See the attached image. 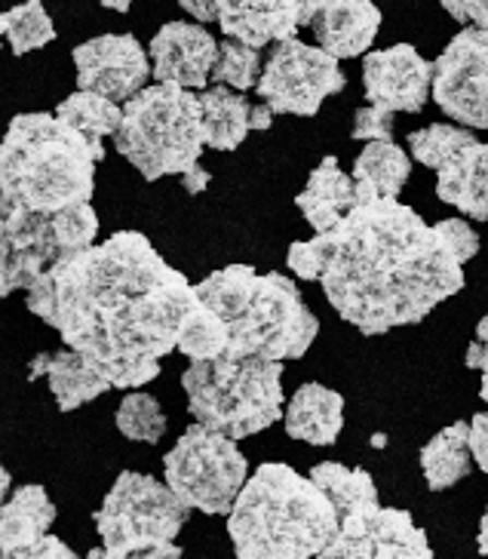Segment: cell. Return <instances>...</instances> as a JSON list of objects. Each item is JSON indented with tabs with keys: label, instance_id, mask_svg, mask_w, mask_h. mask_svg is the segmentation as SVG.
<instances>
[{
	"label": "cell",
	"instance_id": "cell-19",
	"mask_svg": "<svg viewBox=\"0 0 488 559\" xmlns=\"http://www.w3.org/2000/svg\"><path fill=\"white\" fill-rule=\"evenodd\" d=\"M310 28L317 44L338 62L357 59L372 50L381 32V10L372 0H325Z\"/></svg>",
	"mask_w": 488,
	"mask_h": 559
},
{
	"label": "cell",
	"instance_id": "cell-25",
	"mask_svg": "<svg viewBox=\"0 0 488 559\" xmlns=\"http://www.w3.org/2000/svg\"><path fill=\"white\" fill-rule=\"evenodd\" d=\"M200 108H203V132H206V148L237 151L243 139L252 132V105L230 93L228 86H212L200 93Z\"/></svg>",
	"mask_w": 488,
	"mask_h": 559
},
{
	"label": "cell",
	"instance_id": "cell-41",
	"mask_svg": "<svg viewBox=\"0 0 488 559\" xmlns=\"http://www.w3.org/2000/svg\"><path fill=\"white\" fill-rule=\"evenodd\" d=\"M105 10H117V13H130L132 0H102Z\"/></svg>",
	"mask_w": 488,
	"mask_h": 559
},
{
	"label": "cell",
	"instance_id": "cell-11",
	"mask_svg": "<svg viewBox=\"0 0 488 559\" xmlns=\"http://www.w3.org/2000/svg\"><path fill=\"white\" fill-rule=\"evenodd\" d=\"M412 157L437 173V198L473 222H488V142L455 123L408 132Z\"/></svg>",
	"mask_w": 488,
	"mask_h": 559
},
{
	"label": "cell",
	"instance_id": "cell-35",
	"mask_svg": "<svg viewBox=\"0 0 488 559\" xmlns=\"http://www.w3.org/2000/svg\"><path fill=\"white\" fill-rule=\"evenodd\" d=\"M86 559H181V547L176 542L151 544L139 550H108V547H93Z\"/></svg>",
	"mask_w": 488,
	"mask_h": 559
},
{
	"label": "cell",
	"instance_id": "cell-37",
	"mask_svg": "<svg viewBox=\"0 0 488 559\" xmlns=\"http://www.w3.org/2000/svg\"><path fill=\"white\" fill-rule=\"evenodd\" d=\"M440 3L442 10L455 22H461L464 28L473 25V28L488 32V0H440Z\"/></svg>",
	"mask_w": 488,
	"mask_h": 559
},
{
	"label": "cell",
	"instance_id": "cell-27",
	"mask_svg": "<svg viewBox=\"0 0 488 559\" xmlns=\"http://www.w3.org/2000/svg\"><path fill=\"white\" fill-rule=\"evenodd\" d=\"M308 477L329 495V501L338 510V520L359 508L378 504L374 479L362 467H344L338 461H323V464L310 467Z\"/></svg>",
	"mask_w": 488,
	"mask_h": 559
},
{
	"label": "cell",
	"instance_id": "cell-40",
	"mask_svg": "<svg viewBox=\"0 0 488 559\" xmlns=\"http://www.w3.org/2000/svg\"><path fill=\"white\" fill-rule=\"evenodd\" d=\"M476 547H479V554L488 557V508L483 513V520H479V535H476Z\"/></svg>",
	"mask_w": 488,
	"mask_h": 559
},
{
	"label": "cell",
	"instance_id": "cell-17",
	"mask_svg": "<svg viewBox=\"0 0 488 559\" xmlns=\"http://www.w3.org/2000/svg\"><path fill=\"white\" fill-rule=\"evenodd\" d=\"M362 90L369 105L418 115L433 90V66L412 44H393L388 50L366 52Z\"/></svg>",
	"mask_w": 488,
	"mask_h": 559
},
{
	"label": "cell",
	"instance_id": "cell-5",
	"mask_svg": "<svg viewBox=\"0 0 488 559\" xmlns=\"http://www.w3.org/2000/svg\"><path fill=\"white\" fill-rule=\"evenodd\" d=\"M197 298L222 317L228 350L222 357L301 360L317 342L313 317L298 283L283 274H259L249 264H228L194 286Z\"/></svg>",
	"mask_w": 488,
	"mask_h": 559
},
{
	"label": "cell",
	"instance_id": "cell-21",
	"mask_svg": "<svg viewBox=\"0 0 488 559\" xmlns=\"http://www.w3.org/2000/svg\"><path fill=\"white\" fill-rule=\"evenodd\" d=\"M357 181L354 176H347L338 157H323V164L310 173L308 188L295 198V206L301 210V215L308 218V225L317 234L338 228L344 222V215L357 206Z\"/></svg>",
	"mask_w": 488,
	"mask_h": 559
},
{
	"label": "cell",
	"instance_id": "cell-6",
	"mask_svg": "<svg viewBox=\"0 0 488 559\" xmlns=\"http://www.w3.org/2000/svg\"><path fill=\"white\" fill-rule=\"evenodd\" d=\"M115 148L145 176V181L188 176L200 166L206 148L200 96L179 83L145 86L123 105Z\"/></svg>",
	"mask_w": 488,
	"mask_h": 559
},
{
	"label": "cell",
	"instance_id": "cell-4",
	"mask_svg": "<svg viewBox=\"0 0 488 559\" xmlns=\"http://www.w3.org/2000/svg\"><path fill=\"white\" fill-rule=\"evenodd\" d=\"M338 532V510L310 477L267 461L228 513L237 559H317Z\"/></svg>",
	"mask_w": 488,
	"mask_h": 559
},
{
	"label": "cell",
	"instance_id": "cell-32",
	"mask_svg": "<svg viewBox=\"0 0 488 559\" xmlns=\"http://www.w3.org/2000/svg\"><path fill=\"white\" fill-rule=\"evenodd\" d=\"M117 428L135 443H160L166 433V415L151 394H127L117 409Z\"/></svg>",
	"mask_w": 488,
	"mask_h": 559
},
{
	"label": "cell",
	"instance_id": "cell-42",
	"mask_svg": "<svg viewBox=\"0 0 488 559\" xmlns=\"http://www.w3.org/2000/svg\"><path fill=\"white\" fill-rule=\"evenodd\" d=\"M10 483H13V477H10V471L0 464V504H3V498H7V492H10Z\"/></svg>",
	"mask_w": 488,
	"mask_h": 559
},
{
	"label": "cell",
	"instance_id": "cell-15",
	"mask_svg": "<svg viewBox=\"0 0 488 559\" xmlns=\"http://www.w3.org/2000/svg\"><path fill=\"white\" fill-rule=\"evenodd\" d=\"M317 559H433V550L408 510L372 504L342 516Z\"/></svg>",
	"mask_w": 488,
	"mask_h": 559
},
{
	"label": "cell",
	"instance_id": "cell-43",
	"mask_svg": "<svg viewBox=\"0 0 488 559\" xmlns=\"http://www.w3.org/2000/svg\"><path fill=\"white\" fill-rule=\"evenodd\" d=\"M476 342H488V313L479 320V326H476Z\"/></svg>",
	"mask_w": 488,
	"mask_h": 559
},
{
	"label": "cell",
	"instance_id": "cell-30",
	"mask_svg": "<svg viewBox=\"0 0 488 559\" xmlns=\"http://www.w3.org/2000/svg\"><path fill=\"white\" fill-rule=\"evenodd\" d=\"M3 37L10 40V47L16 56L40 50L56 40V25L49 19L44 0H25L13 10L3 13Z\"/></svg>",
	"mask_w": 488,
	"mask_h": 559
},
{
	"label": "cell",
	"instance_id": "cell-10",
	"mask_svg": "<svg viewBox=\"0 0 488 559\" xmlns=\"http://www.w3.org/2000/svg\"><path fill=\"white\" fill-rule=\"evenodd\" d=\"M191 508L166 483L147 474L123 471L102 508L93 513L102 547L108 550H139L151 544L176 542Z\"/></svg>",
	"mask_w": 488,
	"mask_h": 559
},
{
	"label": "cell",
	"instance_id": "cell-8",
	"mask_svg": "<svg viewBox=\"0 0 488 559\" xmlns=\"http://www.w3.org/2000/svg\"><path fill=\"white\" fill-rule=\"evenodd\" d=\"M98 215L90 203L56 215L0 213V298L32 289L52 264L96 243Z\"/></svg>",
	"mask_w": 488,
	"mask_h": 559
},
{
	"label": "cell",
	"instance_id": "cell-16",
	"mask_svg": "<svg viewBox=\"0 0 488 559\" xmlns=\"http://www.w3.org/2000/svg\"><path fill=\"white\" fill-rule=\"evenodd\" d=\"M81 90L105 99L130 102L151 78V56L132 34H102L74 47Z\"/></svg>",
	"mask_w": 488,
	"mask_h": 559
},
{
	"label": "cell",
	"instance_id": "cell-13",
	"mask_svg": "<svg viewBox=\"0 0 488 559\" xmlns=\"http://www.w3.org/2000/svg\"><path fill=\"white\" fill-rule=\"evenodd\" d=\"M430 99L467 130H488V32L467 25L433 62Z\"/></svg>",
	"mask_w": 488,
	"mask_h": 559
},
{
	"label": "cell",
	"instance_id": "cell-28",
	"mask_svg": "<svg viewBox=\"0 0 488 559\" xmlns=\"http://www.w3.org/2000/svg\"><path fill=\"white\" fill-rule=\"evenodd\" d=\"M56 117L83 132L86 139L102 142L105 135H117L120 123H123V108H120V102L105 99V96L90 93V90H78L66 102H59Z\"/></svg>",
	"mask_w": 488,
	"mask_h": 559
},
{
	"label": "cell",
	"instance_id": "cell-1",
	"mask_svg": "<svg viewBox=\"0 0 488 559\" xmlns=\"http://www.w3.org/2000/svg\"><path fill=\"white\" fill-rule=\"evenodd\" d=\"M357 194L338 228L293 243L286 264L298 280L320 283L329 305L362 335L421 323L464 289L479 234L464 218L427 225L400 200Z\"/></svg>",
	"mask_w": 488,
	"mask_h": 559
},
{
	"label": "cell",
	"instance_id": "cell-39",
	"mask_svg": "<svg viewBox=\"0 0 488 559\" xmlns=\"http://www.w3.org/2000/svg\"><path fill=\"white\" fill-rule=\"evenodd\" d=\"M249 120H252V132L271 130V123H274V111H271L267 105H252V115H249Z\"/></svg>",
	"mask_w": 488,
	"mask_h": 559
},
{
	"label": "cell",
	"instance_id": "cell-9",
	"mask_svg": "<svg viewBox=\"0 0 488 559\" xmlns=\"http://www.w3.org/2000/svg\"><path fill=\"white\" fill-rule=\"evenodd\" d=\"M163 474L181 504L222 516L230 513L237 495L243 492L249 461L237 449V440L203 425H191L172 445V452H166Z\"/></svg>",
	"mask_w": 488,
	"mask_h": 559
},
{
	"label": "cell",
	"instance_id": "cell-24",
	"mask_svg": "<svg viewBox=\"0 0 488 559\" xmlns=\"http://www.w3.org/2000/svg\"><path fill=\"white\" fill-rule=\"evenodd\" d=\"M471 421H455L452 428L440 430L421 449V471L430 492H445L471 477Z\"/></svg>",
	"mask_w": 488,
	"mask_h": 559
},
{
	"label": "cell",
	"instance_id": "cell-23",
	"mask_svg": "<svg viewBox=\"0 0 488 559\" xmlns=\"http://www.w3.org/2000/svg\"><path fill=\"white\" fill-rule=\"evenodd\" d=\"M56 523V504L49 501L44 486H22L10 501L0 504V554L40 542Z\"/></svg>",
	"mask_w": 488,
	"mask_h": 559
},
{
	"label": "cell",
	"instance_id": "cell-3",
	"mask_svg": "<svg viewBox=\"0 0 488 559\" xmlns=\"http://www.w3.org/2000/svg\"><path fill=\"white\" fill-rule=\"evenodd\" d=\"M105 142H93L56 115H19L0 142V213L56 215L96 191Z\"/></svg>",
	"mask_w": 488,
	"mask_h": 559
},
{
	"label": "cell",
	"instance_id": "cell-18",
	"mask_svg": "<svg viewBox=\"0 0 488 559\" xmlns=\"http://www.w3.org/2000/svg\"><path fill=\"white\" fill-rule=\"evenodd\" d=\"M151 74L157 83L206 90L218 59V40L194 22H166L147 44Z\"/></svg>",
	"mask_w": 488,
	"mask_h": 559
},
{
	"label": "cell",
	"instance_id": "cell-12",
	"mask_svg": "<svg viewBox=\"0 0 488 559\" xmlns=\"http://www.w3.org/2000/svg\"><path fill=\"white\" fill-rule=\"evenodd\" d=\"M344 83L335 56L289 37L267 56L255 93L274 115L313 117L329 96L342 93Z\"/></svg>",
	"mask_w": 488,
	"mask_h": 559
},
{
	"label": "cell",
	"instance_id": "cell-2",
	"mask_svg": "<svg viewBox=\"0 0 488 559\" xmlns=\"http://www.w3.org/2000/svg\"><path fill=\"white\" fill-rule=\"evenodd\" d=\"M25 305L111 388L130 391L157 379L163 357L179 350L197 289L163 262L145 234L117 230L105 243L52 264L34 280Z\"/></svg>",
	"mask_w": 488,
	"mask_h": 559
},
{
	"label": "cell",
	"instance_id": "cell-44",
	"mask_svg": "<svg viewBox=\"0 0 488 559\" xmlns=\"http://www.w3.org/2000/svg\"><path fill=\"white\" fill-rule=\"evenodd\" d=\"M0 40H3V13H0Z\"/></svg>",
	"mask_w": 488,
	"mask_h": 559
},
{
	"label": "cell",
	"instance_id": "cell-38",
	"mask_svg": "<svg viewBox=\"0 0 488 559\" xmlns=\"http://www.w3.org/2000/svg\"><path fill=\"white\" fill-rule=\"evenodd\" d=\"M210 181L212 176L206 173V169H200V166L191 169L188 176H181V185H185V191H188V194H200V191H206V185H210Z\"/></svg>",
	"mask_w": 488,
	"mask_h": 559
},
{
	"label": "cell",
	"instance_id": "cell-34",
	"mask_svg": "<svg viewBox=\"0 0 488 559\" xmlns=\"http://www.w3.org/2000/svg\"><path fill=\"white\" fill-rule=\"evenodd\" d=\"M354 139L359 142H391L393 135V111L378 108V105H366L359 108L354 117Z\"/></svg>",
	"mask_w": 488,
	"mask_h": 559
},
{
	"label": "cell",
	"instance_id": "cell-22",
	"mask_svg": "<svg viewBox=\"0 0 488 559\" xmlns=\"http://www.w3.org/2000/svg\"><path fill=\"white\" fill-rule=\"evenodd\" d=\"M286 433L310 445H332L344 428V396L317 381L301 384L286 406Z\"/></svg>",
	"mask_w": 488,
	"mask_h": 559
},
{
	"label": "cell",
	"instance_id": "cell-29",
	"mask_svg": "<svg viewBox=\"0 0 488 559\" xmlns=\"http://www.w3.org/2000/svg\"><path fill=\"white\" fill-rule=\"evenodd\" d=\"M179 350L191 362L218 360L228 350V330L222 317L197 298V305L188 311L179 332Z\"/></svg>",
	"mask_w": 488,
	"mask_h": 559
},
{
	"label": "cell",
	"instance_id": "cell-36",
	"mask_svg": "<svg viewBox=\"0 0 488 559\" xmlns=\"http://www.w3.org/2000/svg\"><path fill=\"white\" fill-rule=\"evenodd\" d=\"M0 559H81L62 538L56 535H44L40 542L28 544V547H19L10 554H0Z\"/></svg>",
	"mask_w": 488,
	"mask_h": 559
},
{
	"label": "cell",
	"instance_id": "cell-26",
	"mask_svg": "<svg viewBox=\"0 0 488 559\" xmlns=\"http://www.w3.org/2000/svg\"><path fill=\"white\" fill-rule=\"evenodd\" d=\"M350 176L357 181L359 191H366V194L400 200V191L406 188L408 176H412V160L406 151L393 142H366Z\"/></svg>",
	"mask_w": 488,
	"mask_h": 559
},
{
	"label": "cell",
	"instance_id": "cell-33",
	"mask_svg": "<svg viewBox=\"0 0 488 559\" xmlns=\"http://www.w3.org/2000/svg\"><path fill=\"white\" fill-rule=\"evenodd\" d=\"M464 362L471 369H479L483 372V384H479V396L483 403H488V342H473L467 347V357ZM471 452L476 467L488 474V412H476L471 418Z\"/></svg>",
	"mask_w": 488,
	"mask_h": 559
},
{
	"label": "cell",
	"instance_id": "cell-7",
	"mask_svg": "<svg viewBox=\"0 0 488 559\" xmlns=\"http://www.w3.org/2000/svg\"><path fill=\"white\" fill-rule=\"evenodd\" d=\"M188 412L197 425L218 430L230 440L274 428L283 412V362L252 357H218L191 362L181 376Z\"/></svg>",
	"mask_w": 488,
	"mask_h": 559
},
{
	"label": "cell",
	"instance_id": "cell-14",
	"mask_svg": "<svg viewBox=\"0 0 488 559\" xmlns=\"http://www.w3.org/2000/svg\"><path fill=\"white\" fill-rule=\"evenodd\" d=\"M325 0H179L197 22H215L225 37L246 47H267L289 40L301 25H310Z\"/></svg>",
	"mask_w": 488,
	"mask_h": 559
},
{
	"label": "cell",
	"instance_id": "cell-31",
	"mask_svg": "<svg viewBox=\"0 0 488 559\" xmlns=\"http://www.w3.org/2000/svg\"><path fill=\"white\" fill-rule=\"evenodd\" d=\"M261 50L255 47H246L240 40H230L225 37L218 44V59H215V68H212V83L218 86H230L237 93H246V90H255L261 81Z\"/></svg>",
	"mask_w": 488,
	"mask_h": 559
},
{
	"label": "cell",
	"instance_id": "cell-20",
	"mask_svg": "<svg viewBox=\"0 0 488 559\" xmlns=\"http://www.w3.org/2000/svg\"><path fill=\"white\" fill-rule=\"evenodd\" d=\"M28 376H32V381H49V391H52V396H56V403H59L62 412L81 409L83 403H93L96 396L115 391L111 381L105 379L83 354L71 350V347L37 354L32 369H28Z\"/></svg>",
	"mask_w": 488,
	"mask_h": 559
}]
</instances>
